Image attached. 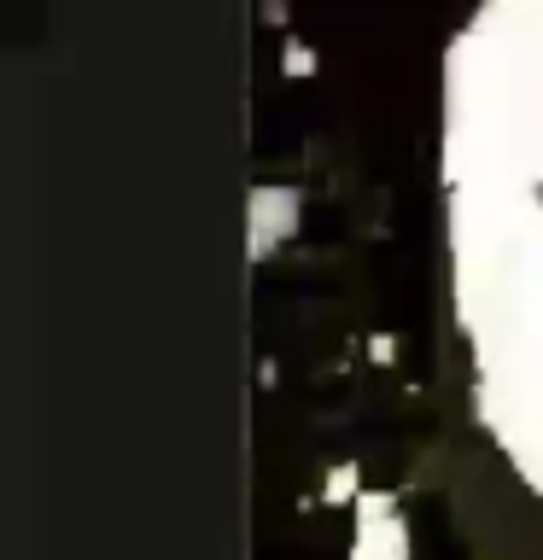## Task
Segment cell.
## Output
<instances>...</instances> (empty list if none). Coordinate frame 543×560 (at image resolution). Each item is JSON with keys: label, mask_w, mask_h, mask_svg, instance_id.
<instances>
[{"label": "cell", "mask_w": 543, "mask_h": 560, "mask_svg": "<svg viewBox=\"0 0 543 560\" xmlns=\"http://www.w3.org/2000/svg\"><path fill=\"white\" fill-rule=\"evenodd\" d=\"M350 560H409V520H403L397 497H385V490H362L357 497Z\"/></svg>", "instance_id": "6da1fadb"}, {"label": "cell", "mask_w": 543, "mask_h": 560, "mask_svg": "<svg viewBox=\"0 0 543 560\" xmlns=\"http://www.w3.org/2000/svg\"><path fill=\"white\" fill-rule=\"evenodd\" d=\"M298 217H304V192L298 187H252V205H245V252L252 262H263L275 245H287L298 234Z\"/></svg>", "instance_id": "7a4b0ae2"}]
</instances>
